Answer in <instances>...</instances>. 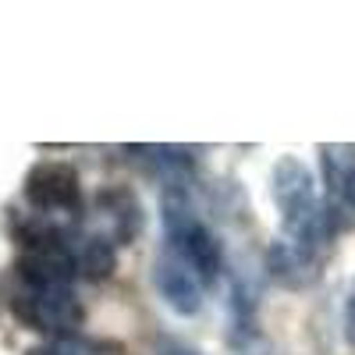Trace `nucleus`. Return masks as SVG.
<instances>
[{
    "label": "nucleus",
    "instance_id": "1",
    "mask_svg": "<svg viewBox=\"0 0 355 355\" xmlns=\"http://www.w3.org/2000/svg\"><path fill=\"white\" fill-rule=\"evenodd\" d=\"M270 185H274V202L281 210L284 239L309 252H320L323 242H331L334 234V214L320 202L313 171L299 157H281L274 164Z\"/></svg>",
    "mask_w": 355,
    "mask_h": 355
},
{
    "label": "nucleus",
    "instance_id": "2",
    "mask_svg": "<svg viewBox=\"0 0 355 355\" xmlns=\"http://www.w3.org/2000/svg\"><path fill=\"white\" fill-rule=\"evenodd\" d=\"M11 309L25 327H33L40 334H50L53 341L71 338L85 320V309L78 302V295L68 284H50V288H28L25 284V291L15 295Z\"/></svg>",
    "mask_w": 355,
    "mask_h": 355
},
{
    "label": "nucleus",
    "instance_id": "3",
    "mask_svg": "<svg viewBox=\"0 0 355 355\" xmlns=\"http://www.w3.org/2000/svg\"><path fill=\"white\" fill-rule=\"evenodd\" d=\"M25 199H28V206L40 210V217L75 220L82 214V182L71 164L46 160L25 174Z\"/></svg>",
    "mask_w": 355,
    "mask_h": 355
},
{
    "label": "nucleus",
    "instance_id": "4",
    "mask_svg": "<svg viewBox=\"0 0 355 355\" xmlns=\"http://www.w3.org/2000/svg\"><path fill=\"white\" fill-rule=\"evenodd\" d=\"M157 288L167 299V306L182 316H192L202 306V281L192 274V266L182 263L174 252H167L157 263Z\"/></svg>",
    "mask_w": 355,
    "mask_h": 355
},
{
    "label": "nucleus",
    "instance_id": "5",
    "mask_svg": "<svg viewBox=\"0 0 355 355\" xmlns=\"http://www.w3.org/2000/svg\"><path fill=\"white\" fill-rule=\"evenodd\" d=\"M316 266H320V252H309L288 239H281L266 249V270L288 288H302V284L316 281V274H320Z\"/></svg>",
    "mask_w": 355,
    "mask_h": 355
},
{
    "label": "nucleus",
    "instance_id": "6",
    "mask_svg": "<svg viewBox=\"0 0 355 355\" xmlns=\"http://www.w3.org/2000/svg\"><path fill=\"white\" fill-rule=\"evenodd\" d=\"M323 178L331 192L355 210V146H323Z\"/></svg>",
    "mask_w": 355,
    "mask_h": 355
},
{
    "label": "nucleus",
    "instance_id": "7",
    "mask_svg": "<svg viewBox=\"0 0 355 355\" xmlns=\"http://www.w3.org/2000/svg\"><path fill=\"white\" fill-rule=\"evenodd\" d=\"M71 256H75V274H85L93 281H100L114 270V249L107 242L82 239L78 245H71Z\"/></svg>",
    "mask_w": 355,
    "mask_h": 355
},
{
    "label": "nucleus",
    "instance_id": "8",
    "mask_svg": "<svg viewBox=\"0 0 355 355\" xmlns=\"http://www.w3.org/2000/svg\"><path fill=\"white\" fill-rule=\"evenodd\" d=\"M28 355H96V352L78 338H61V341H46V345L33 348Z\"/></svg>",
    "mask_w": 355,
    "mask_h": 355
},
{
    "label": "nucleus",
    "instance_id": "9",
    "mask_svg": "<svg viewBox=\"0 0 355 355\" xmlns=\"http://www.w3.org/2000/svg\"><path fill=\"white\" fill-rule=\"evenodd\" d=\"M341 323H345V341L355 345V281L345 295V309H341Z\"/></svg>",
    "mask_w": 355,
    "mask_h": 355
},
{
    "label": "nucleus",
    "instance_id": "10",
    "mask_svg": "<svg viewBox=\"0 0 355 355\" xmlns=\"http://www.w3.org/2000/svg\"><path fill=\"white\" fill-rule=\"evenodd\" d=\"M167 355H196V352H189V348H171Z\"/></svg>",
    "mask_w": 355,
    "mask_h": 355
}]
</instances>
